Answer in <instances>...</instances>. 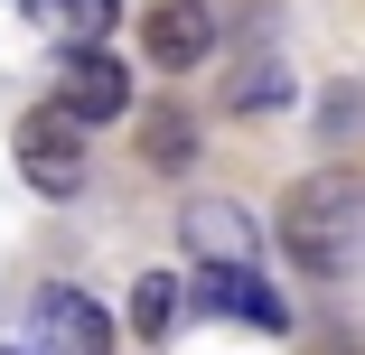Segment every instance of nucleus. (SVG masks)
I'll list each match as a JSON object with an SVG mask.
<instances>
[{
	"label": "nucleus",
	"mask_w": 365,
	"mask_h": 355,
	"mask_svg": "<svg viewBox=\"0 0 365 355\" xmlns=\"http://www.w3.org/2000/svg\"><path fill=\"white\" fill-rule=\"evenodd\" d=\"M281 243L300 271H346L365 243V178L356 169H309L281 196Z\"/></svg>",
	"instance_id": "obj_1"
},
{
	"label": "nucleus",
	"mask_w": 365,
	"mask_h": 355,
	"mask_svg": "<svg viewBox=\"0 0 365 355\" xmlns=\"http://www.w3.org/2000/svg\"><path fill=\"white\" fill-rule=\"evenodd\" d=\"M140 159H150L160 178H178V169L197 159V112H178V103H150V112H140Z\"/></svg>",
	"instance_id": "obj_9"
},
{
	"label": "nucleus",
	"mask_w": 365,
	"mask_h": 355,
	"mask_svg": "<svg viewBox=\"0 0 365 355\" xmlns=\"http://www.w3.org/2000/svg\"><path fill=\"white\" fill-rule=\"evenodd\" d=\"M187 300L206 309V318H244V327H290V309L272 300V280L253 271V262H197V280H187Z\"/></svg>",
	"instance_id": "obj_6"
},
{
	"label": "nucleus",
	"mask_w": 365,
	"mask_h": 355,
	"mask_svg": "<svg viewBox=\"0 0 365 355\" xmlns=\"http://www.w3.org/2000/svg\"><path fill=\"white\" fill-rule=\"evenodd\" d=\"M47 103L76 112L85 131H103V122L131 112V65H122L113 47H56V94H47Z\"/></svg>",
	"instance_id": "obj_2"
},
{
	"label": "nucleus",
	"mask_w": 365,
	"mask_h": 355,
	"mask_svg": "<svg viewBox=\"0 0 365 355\" xmlns=\"http://www.w3.org/2000/svg\"><path fill=\"white\" fill-rule=\"evenodd\" d=\"M29 355H113V318H103V300L47 280V290L29 300Z\"/></svg>",
	"instance_id": "obj_4"
},
{
	"label": "nucleus",
	"mask_w": 365,
	"mask_h": 355,
	"mask_svg": "<svg viewBox=\"0 0 365 355\" xmlns=\"http://www.w3.org/2000/svg\"><path fill=\"white\" fill-rule=\"evenodd\" d=\"M85 122L76 112H56V103H38L29 122H19V178L38 187V196H76L85 187Z\"/></svg>",
	"instance_id": "obj_3"
},
{
	"label": "nucleus",
	"mask_w": 365,
	"mask_h": 355,
	"mask_svg": "<svg viewBox=\"0 0 365 355\" xmlns=\"http://www.w3.org/2000/svg\"><path fill=\"white\" fill-rule=\"evenodd\" d=\"M29 19H38L56 47H113L122 0H29Z\"/></svg>",
	"instance_id": "obj_7"
},
{
	"label": "nucleus",
	"mask_w": 365,
	"mask_h": 355,
	"mask_svg": "<svg viewBox=\"0 0 365 355\" xmlns=\"http://www.w3.org/2000/svg\"><path fill=\"white\" fill-rule=\"evenodd\" d=\"M187 243H197V262H253V225H244V206H225V196H197L187 206Z\"/></svg>",
	"instance_id": "obj_8"
},
{
	"label": "nucleus",
	"mask_w": 365,
	"mask_h": 355,
	"mask_svg": "<svg viewBox=\"0 0 365 355\" xmlns=\"http://www.w3.org/2000/svg\"><path fill=\"white\" fill-rule=\"evenodd\" d=\"M178 300H187V280H169V271H140V280H131V327H140V337H169Z\"/></svg>",
	"instance_id": "obj_10"
},
{
	"label": "nucleus",
	"mask_w": 365,
	"mask_h": 355,
	"mask_svg": "<svg viewBox=\"0 0 365 355\" xmlns=\"http://www.w3.org/2000/svg\"><path fill=\"white\" fill-rule=\"evenodd\" d=\"M281 94H290V75H281V56H244V75L225 85V103H235V112H272Z\"/></svg>",
	"instance_id": "obj_11"
},
{
	"label": "nucleus",
	"mask_w": 365,
	"mask_h": 355,
	"mask_svg": "<svg viewBox=\"0 0 365 355\" xmlns=\"http://www.w3.org/2000/svg\"><path fill=\"white\" fill-rule=\"evenodd\" d=\"M140 56L160 75H187V65L215 56V0H150L140 10Z\"/></svg>",
	"instance_id": "obj_5"
},
{
	"label": "nucleus",
	"mask_w": 365,
	"mask_h": 355,
	"mask_svg": "<svg viewBox=\"0 0 365 355\" xmlns=\"http://www.w3.org/2000/svg\"><path fill=\"white\" fill-rule=\"evenodd\" d=\"M0 355H10V346H0Z\"/></svg>",
	"instance_id": "obj_12"
}]
</instances>
